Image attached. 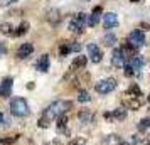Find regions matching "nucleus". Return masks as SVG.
Segmentation results:
<instances>
[{
	"mask_svg": "<svg viewBox=\"0 0 150 145\" xmlns=\"http://www.w3.org/2000/svg\"><path fill=\"white\" fill-rule=\"evenodd\" d=\"M125 76H128V78H132L133 76V74H135V69L132 68V66H130V64H125Z\"/></svg>",
	"mask_w": 150,
	"mask_h": 145,
	"instance_id": "c85d7f7f",
	"label": "nucleus"
},
{
	"mask_svg": "<svg viewBox=\"0 0 150 145\" xmlns=\"http://www.w3.org/2000/svg\"><path fill=\"white\" fill-rule=\"evenodd\" d=\"M66 125H68V115H61V117L57 118V130L62 132L66 128Z\"/></svg>",
	"mask_w": 150,
	"mask_h": 145,
	"instance_id": "5701e85b",
	"label": "nucleus"
},
{
	"mask_svg": "<svg viewBox=\"0 0 150 145\" xmlns=\"http://www.w3.org/2000/svg\"><path fill=\"white\" fill-rule=\"evenodd\" d=\"M132 2H138V0H132Z\"/></svg>",
	"mask_w": 150,
	"mask_h": 145,
	"instance_id": "4c0bfd02",
	"label": "nucleus"
},
{
	"mask_svg": "<svg viewBox=\"0 0 150 145\" xmlns=\"http://www.w3.org/2000/svg\"><path fill=\"white\" fill-rule=\"evenodd\" d=\"M0 125H8V117L0 111Z\"/></svg>",
	"mask_w": 150,
	"mask_h": 145,
	"instance_id": "7c9ffc66",
	"label": "nucleus"
},
{
	"mask_svg": "<svg viewBox=\"0 0 150 145\" xmlns=\"http://www.w3.org/2000/svg\"><path fill=\"white\" fill-rule=\"evenodd\" d=\"M4 52H5V47H4V46H2V44H0V56L4 54Z\"/></svg>",
	"mask_w": 150,
	"mask_h": 145,
	"instance_id": "72a5a7b5",
	"label": "nucleus"
},
{
	"mask_svg": "<svg viewBox=\"0 0 150 145\" xmlns=\"http://www.w3.org/2000/svg\"><path fill=\"white\" fill-rule=\"evenodd\" d=\"M115 42H116L115 34H106L105 37H103V44H105L106 47H111V46H115Z\"/></svg>",
	"mask_w": 150,
	"mask_h": 145,
	"instance_id": "4be33fe9",
	"label": "nucleus"
},
{
	"mask_svg": "<svg viewBox=\"0 0 150 145\" xmlns=\"http://www.w3.org/2000/svg\"><path fill=\"white\" fill-rule=\"evenodd\" d=\"M12 86H14V79L12 78H5L2 84H0V96L2 98H8L12 93Z\"/></svg>",
	"mask_w": 150,
	"mask_h": 145,
	"instance_id": "6e6552de",
	"label": "nucleus"
},
{
	"mask_svg": "<svg viewBox=\"0 0 150 145\" xmlns=\"http://www.w3.org/2000/svg\"><path fill=\"white\" fill-rule=\"evenodd\" d=\"M122 145H128V144H127V142H122Z\"/></svg>",
	"mask_w": 150,
	"mask_h": 145,
	"instance_id": "c9c22d12",
	"label": "nucleus"
},
{
	"mask_svg": "<svg viewBox=\"0 0 150 145\" xmlns=\"http://www.w3.org/2000/svg\"><path fill=\"white\" fill-rule=\"evenodd\" d=\"M143 95H133V93H130V91H127L125 95H123V105L127 106V108H130V110H138L140 106L143 105Z\"/></svg>",
	"mask_w": 150,
	"mask_h": 145,
	"instance_id": "7ed1b4c3",
	"label": "nucleus"
},
{
	"mask_svg": "<svg viewBox=\"0 0 150 145\" xmlns=\"http://www.w3.org/2000/svg\"><path fill=\"white\" fill-rule=\"evenodd\" d=\"M10 113L15 117H27L29 115V105L24 98H14L10 101Z\"/></svg>",
	"mask_w": 150,
	"mask_h": 145,
	"instance_id": "f03ea898",
	"label": "nucleus"
},
{
	"mask_svg": "<svg viewBox=\"0 0 150 145\" xmlns=\"http://www.w3.org/2000/svg\"><path fill=\"white\" fill-rule=\"evenodd\" d=\"M103 25L105 29H113L118 25V15L115 12H108V14L103 15Z\"/></svg>",
	"mask_w": 150,
	"mask_h": 145,
	"instance_id": "1a4fd4ad",
	"label": "nucleus"
},
{
	"mask_svg": "<svg viewBox=\"0 0 150 145\" xmlns=\"http://www.w3.org/2000/svg\"><path fill=\"white\" fill-rule=\"evenodd\" d=\"M71 51H73V47H71V42H66V44H62L61 47H59V54L66 56V54H69Z\"/></svg>",
	"mask_w": 150,
	"mask_h": 145,
	"instance_id": "a878e982",
	"label": "nucleus"
},
{
	"mask_svg": "<svg viewBox=\"0 0 150 145\" xmlns=\"http://www.w3.org/2000/svg\"><path fill=\"white\" fill-rule=\"evenodd\" d=\"M12 2H15V0H0V7H7Z\"/></svg>",
	"mask_w": 150,
	"mask_h": 145,
	"instance_id": "2f4dec72",
	"label": "nucleus"
},
{
	"mask_svg": "<svg viewBox=\"0 0 150 145\" xmlns=\"http://www.w3.org/2000/svg\"><path fill=\"white\" fill-rule=\"evenodd\" d=\"M47 21L51 22V24H57V22L61 21L59 12H57V10H49V12H47Z\"/></svg>",
	"mask_w": 150,
	"mask_h": 145,
	"instance_id": "aec40b11",
	"label": "nucleus"
},
{
	"mask_svg": "<svg viewBox=\"0 0 150 145\" xmlns=\"http://www.w3.org/2000/svg\"><path fill=\"white\" fill-rule=\"evenodd\" d=\"M100 14H101V7H96L95 10H93V14L88 17V25L95 27L96 24L100 22Z\"/></svg>",
	"mask_w": 150,
	"mask_h": 145,
	"instance_id": "f3484780",
	"label": "nucleus"
},
{
	"mask_svg": "<svg viewBox=\"0 0 150 145\" xmlns=\"http://www.w3.org/2000/svg\"><path fill=\"white\" fill-rule=\"evenodd\" d=\"M71 108H73V103L68 101V100H57L54 103H51L47 108L44 110V113H42V118L39 120V127L47 128L49 123H51L52 120H57L61 115H66Z\"/></svg>",
	"mask_w": 150,
	"mask_h": 145,
	"instance_id": "f257e3e1",
	"label": "nucleus"
},
{
	"mask_svg": "<svg viewBox=\"0 0 150 145\" xmlns=\"http://www.w3.org/2000/svg\"><path fill=\"white\" fill-rule=\"evenodd\" d=\"M128 42H130V46H133L135 49L142 47L143 44H145V34H143L140 29H135V30H132V32H130Z\"/></svg>",
	"mask_w": 150,
	"mask_h": 145,
	"instance_id": "423d86ee",
	"label": "nucleus"
},
{
	"mask_svg": "<svg viewBox=\"0 0 150 145\" xmlns=\"http://www.w3.org/2000/svg\"><path fill=\"white\" fill-rule=\"evenodd\" d=\"M27 30H29V22H22L21 25L17 27L14 35H24V34H27Z\"/></svg>",
	"mask_w": 150,
	"mask_h": 145,
	"instance_id": "b1692460",
	"label": "nucleus"
},
{
	"mask_svg": "<svg viewBox=\"0 0 150 145\" xmlns=\"http://www.w3.org/2000/svg\"><path fill=\"white\" fill-rule=\"evenodd\" d=\"M73 145H86V138H78Z\"/></svg>",
	"mask_w": 150,
	"mask_h": 145,
	"instance_id": "473e14b6",
	"label": "nucleus"
},
{
	"mask_svg": "<svg viewBox=\"0 0 150 145\" xmlns=\"http://www.w3.org/2000/svg\"><path fill=\"white\" fill-rule=\"evenodd\" d=\"M84 24H88L86 14L79 12V14H76L74 17L71 19V22H69V29H71L73 32H76V34H83V32H84Z\"/></svg>",
	"mask_w": 150,
	"mask_h": 145,
	"instance_id": "20e7f679",
	"label": "nucleus"
},
{
	"mask_svg": "<svg viewBox=\"0 0 150 145\" xmlns=\"http://www.w3.org/2000/svg\"><path fill=\"white\" fill-rule=\"evenodd\" d=\"M130 93H133V95H142V91H140V88H138V84H132L128 88Z\"/></svg>",
	"mask_w": 150,
	"mask_h": 145,
	"instance_id": "c756f323",
	"label": "nucleus"
},
{
	"mask_svg": "<svg viewBox=\"0 0 150 145\" xmlns=\"http://www.w3.org/2000/svg\"><path fill=\"white\" fill-rule=\"evenodd\" d=\"M32 52H34V46L29 44V42H24L21 47L17 49V57H19V59H25V57H29Z\"/></svg>",
	"mask_w": 150,
	"mask_h": 145,
	"instance_id": "9d476101",
	"label": "nucleus"
},
{
	"mask_svg": "<svg viewBox=\"0 0 150 145\" xmlns=\"http://www.w3.org/2000/svg\"><path fill=\"white\" fill-rule=\"evenodd\" d=\"M78 118H79L81 123H91L93 118H95V115H93L89 110H81L79 113H78Z\"/></svg>",
	"mask_w": 150,
	"mask_h": 145,
	"instance_id": "dca6fc26",
	"label": "nucleus"
},
{
	"mask_svg": "<svg viewBox=\"0 0 150 145\" xmlns=\"http://www.w3.org/2000/svg\"><path fill=\"white\" fill-rule=\"evenodd\" d=\"M78 101H81V103H88V101H91V96H89L88 91H79V95H78Z\"/></svg>",
	"mask_w": 150,
	"mask_h": 145,
	"instance_id": "393cba45",
	"label": "nucleus"
},
{
	"mask_svg": "<svg viewBox=\"0 0 150 145\" xmlns=\"http://www.w3.org/2000/svg\"><path fill=\"white\" fill-rule=\"evenodd\" d=\"M111 115H113V120L120 122V120H125V118H127V111L123 110V108H116Z\"/></svg>",
	"mask_w": 150,
	"mask_h": 145,
	"instance_id": "412c9836",
	"label": "nucleus"
},
{
	"mask_svg": "<svg viewBox=\"0 0 150 145\" xmlns=\"http://www.w3.org/2000/svg\"><path fill=\"white\" fill-rule=\"evenodd\" d=\"M116 88V81L113 78H108V79H101V81H98L95 84V90L98 93H101V95H108L111 91Z\"/></svg>",
	"mask_w": 150,
	"mask_h": 145,
	"instance_id": "39448f33",
	"label": "nucleus"
},
{
	"mask_svg": "<svg viewBox=\"0 0 150 145\" xmlns=\"http://www.w3.org/2000/svg\"><path fill=\"white\" fill-rule=\"evenodd\" d=\"M122 138L118 135H106L105 140H103V145H122Z\"/></svg>",
	"mask_w": 150,
	"mask_h": 145,
	"instance_id": "a211bd4d",
	"label": "nucleus"
},
{
	"mask_svg": "<svg viewBox=\"0 0 150 145\" xmlns=\"http://www.w3.org/2000/svg\"><path fill=\"white\" fill-rule=\"evenodd\" d=\"M111 64H113L115 68L125 66V57H123L122 49H115V51H113V54H111Z\"/></svg>",
	"mask_w": 150,
	"mask_h": 145,
	"instance_id": "9b49d317",
	"label": "nucleus"
},
{
	"mask_svg": "<svg viewBox=\"0 0 150 145\" xmlns=\"http://www.w3.org/2000/svg\"><path fill=\"white\" fill-rule=\"evenodd\" d=\"M51 145H61V144H59V142H52Z\"/></svg>",
	"mask_w": 150,
	"mask_h": 145,
	"instance_id": "f704fd0d",
	"label": "nucleus"
},
{
	"mask_svg": "<svg viewBox=\"0 0 150 145\" xmlns=\"http://www.w3.org/2000/svg\"><path fill=\"white\" fill-rule=\"evenodd\" d=\"M17 138H19V135H14V137H0V144L10 145V144H14Z\"/></svg>",
	"mask_w": 150,
	"mask_h": 145,
	"instance_id": "bb28decb",
	"label": "nucleus"
},
{
	"mask_svg": "<svg viewBox=\"0 0 150 145\" xmlns=\"http://www.w3.org/2000/svg\"><path fill=\"white\" fill-rule=\"evenodd\" d=\"M138 128H140V130H147V128H150V118H143L142 122H140V123H138Z\"/></svg>",
	"mask_w": 150,
	"mask_h": 145,
	"instance_id": "cd10ccee",
	"label": "nucleus"
},
{
	"mask_svg": "<svg viewBox=\"0 0 150 145\" xmlns=\"http://www.w3.org/2000/svg\"><path fill=\"white\" fill-rule=\"evenodd\" d=\"M149 103H150V95H149Z\"/></svg>",
	"mask_w": 150,
	"mask_h": 145,
	"instance_id": "e433bc0d",
	"label": "nucleus"
},
{
	"mask_svg": "<svg viewBox=\"0 0 150 145\" xmlns=\"http://www.w3.org/2000/svg\"><path fill=\"white\" fill-rule=\"evenodd\" d=\"M86 66V57L84 56H76L74 61L71 62V71H78V69H83Z\"/></svg>",
	"mask_w": 150,
	"mask_h": 145,
	"instance_id": "4468645a",
	"label": "nucleus"
},
{
	"mask_svg": "<svg viewBox=\"0 0 150 145\" xmlns=\"http://www.w3.org/2000/svg\"><path fill=\"white\" fill-rule=\"evenodd\" d=\"M0 32L4 35H10V34H15L14 27H12V24H8V22H2L0 24Z\"/></svg>",
	"mask_w": 150,
	"mask_h": 145,
	"instance_id": "6ab92c4d",
	"label": "nucleus"
},
{
	"mask_svg": "<svg viewBox=\"0 0 150 145\" xmlns=\"http://www.w3.org/2000/svg\"><path fill=\"white\" fill-rule=\"evenodd\" d=\"M132 142H133V145H150V135H145L142 132L133 133L132 135Z\"/></svg>",
	"mask_w": 150,
	"mask_h": 145,
	"instance_id": "f8f14e48",
	"label": "nucleus"
},
{
	"mask_svg": "<svg viewBox=\"0 0 150 145\" xmlns=\"http://www.w3.org/2000/svg\"><path fill=\"white\" fill-rule=\"evenodd\" d=\"M128 64H130V66H132L133 69H135V73H138V71H140V69L145 66V57H143V56H138V54H137L135 57H133V59L128 62Z\"/></svg>",
	"mask_w": 150,
	"mask_h": 145,
	"instance_id": "ddd939ff",
	"label": "nucleus"
},
{
	"mask_svg": "<svg viewBox=\"0 0 150 145\" xmlns=\"http://www.w3.org/2000/svg\"><path fill=\"white\" fill-rule=\"evenodd\" d=\"M86 51H88V56H89V59H91V62H95V64H98V62L103 59V52H101V49L98 47L96 44H88V47H86Z\"/></svg>",
	"mask_w": 150,
	"mask_h": 145,
	"instance_id": "0eeeda50",
	"label": "nucleus"
},
{
	"mask_svg": "<svg viewBox=\"0 0 150 145\" xmlns=\"http://www.w3.org/2000/svg\"><path fill=\"white\" fill-rule=\"evenodd\" d=\"M35 68H37V71H41V73H46V71L49 69V56L47 54L41 56V59L37 61Z\"/></svg>",
	"mask_w": 150,
	"mask_h": 145,
	"instance_id": "2eb2a0df",
	"label": "nucleus"
}]
</instances>
